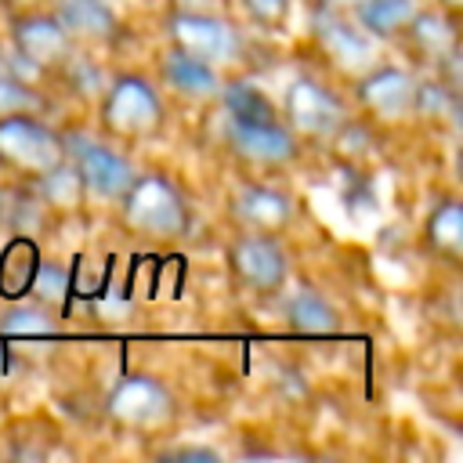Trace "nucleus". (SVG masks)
Instances as JSON below:
<instances>
[{
  "mask_svg": "<svg viewBox=\"0 0 463 463\" xmlns=\"http://www.w3.org/2000/svg\"><path fill=\"white\" fill-rule=\"evenodd\" d=\"M358 4H362V0H315V7H322V11H340V14H351Z\"/></svg>",
  "mask_w": 463,
  "mask_h": 463,
  "instance_id": "obj_31",
  "label": "nucleus"
},
{
  "mask_svg": "<svg viewBox=\"0 0 463 463\" xmlns=\"http://www.w3.org/2000/svg\"><path fill=\"white\" fill-rule=\"evenodd\" d=\"M228 148L239 163L253 170H279L289 166L300 156V141L282 123V116L271 119H228Z\"/></svg>",
  "mask_w": 463,
  "mask_h": 463,
  "instance_id": "obj_10",
  "label": "nucleus"
},
{
  "mask_svg": "<svg viewBox=\"0 0 463 463\" xmlns=\"http://www.w3.org/2000/svg\"><path fill=\"white\" fill-rule=\"evenodd\" d=\"M61 159H65V134H58L40 116L18 112L0 119V170H7L11 177L33 184Z\"/></svg>",
  "mask_w": 463,
  "mask_h": 463,
  "instance_id": "obj_3",
  "label": "nucleus"
},
{
  "mask_svg": "<svg viewBox=\"0 0 463 463\" xmlns=\"http://www.w3.org/2000/svg\"><path fill=\"white\" fill-rule=\"evenodd\" d=\"M286 322L297 329V333H311V336H326L340 326V315L336 307L311 286H300L297 293H289L286 300Z\"/></svg>",
  "mask_w": 463,
  "mask_h": 463,
  "instance_id": "obj_20",
  "label": "nucleus"
},
{
  "mask_svg": "<svg viewBox=\"0 0 463 463\" xmlns=\"http://www.w3.org/2000/svg\"><path fill=\"white\" fill-rule=\"evenodd\" d=\"M54 14L61 18L65 33L72 36L76 51L80 47H112L123 33L119 7L109 0H51Z\"/></svg>",
  "mask_w": 463,
  "mask_h": 463,
  "instance_id": "obj_14",
  "label": "nucleus"
},
{
  "mask_svg": "<svg viewBox=\"0 0 463 463\" xmlns=\"http://www.w3.org/2000/svg\"><path fill=\"white\" fill-rule=\"evenodd\" d=\"M228 271L253 293H279L289 279V257L275 235L242 232L228 246Z\"/></svg>",
  "mask_w": 463,
  "mask_h": 463,
  "instance_id": "obj_11",
  "label": "nucleus"
},
{
  "mask_svg": "<svg viewBox=\"0 0 463 463\" xmlns=\"http://www.w3.org/2000/svg\"><path fill=\"white\" fill-rule=\"evenodd\" d=\"M105 412H109V420L119 430H130V434H159V430L174 427L177 402H174L170 387L159 383L156 376H127V380H119L109 391Z\"/></svg>",
  "mask_w": 463,
  "mask_h": 463,
  "instance_id": "obj_4",
  "label": "nucleus"
},
{
  "mask_svg": "<svg viewBox=\"0 0 463 463\" xmlns=\"http://www.w3.org/2000/svg\"><path fill=\"white\" fill-rule=\"evenodd\" d=\"M398 40H405V43L420 54V61H427L430 69H438L445 58H452V54L459 51L456 18L445 14L441 7H427V4H423V11L409 22V29H405Z\"/></svg>",
  "mask_w": 463,
  "mask_h": 463,
  "instance_id": "obj_16",
  "label": "nucleus"
},
{
  "mask_svg": "<svg viewBox=\"0 0 463 463\" xmlns=\"http://www.w3.org/2000/svg\"><path fill=\"white\" fill-rule=\"evenodd\" d=\"M423 246H427L434 257L449 260V264L459 260V253H463V210H459L456 199H441V203L427 213Z\"/></svg>",
  "mask_w": 463,
  "mask_h": 463,
  "instance_id": "obj_19",
  "label": "nucleus"
},
{
  "mask_svg": "<svg viewBox=\"0 0 463 463\" xmlns=\"http://www.w3.org/2000/svg\"><path fill=\"white\" fill-rule=\"evenodd\" d=\"M51 329H54V311L36 304V300H22V304H14L0 315V333L4 336H43Z\"/></svg>",
  "mask_w": 463,
  "mask_h": 463,
  "instance_id": "obj_23",
  "label": "nucleus"
},
{
  "mask_svg": "<svg viewBox=\"0 0 463 463\" xmlns=\"http://www.w3.org/2000/svg\"><path fill=\"white\" fill-rule=\"evenodd\" d=\"M33 192H36L40 206L51 210V213H76L87 203V184H83V177H80V170L72 166L69 156L58 166H51L47 174H40L33 181Z\"/></svg>",
  "mask_w": 463,
  "mask_h": 463,
  "instance_id": "obj_17",
  "label": "nucleus"
},
{
  "mask_svg": "<svg viewBox=\"0 0 463 463\" xmlns=\"http://www.w3.org/2000/svg\"><path fill=\"white\" fill-rule=\"evenodd\" d=\"M239 7L246 11V18L268 33H279L289 25L293 18V0H239Z\"/></svg>",
  "mask_w": 463,
  "mask_h": 463,
  "instance_id": "obj_26",
  "label": "nucleus"
},
{
  "mask_svg": "<svg viewBox=\"0 0 463 463\" xmlns=\"http://www.w3.org/2000/svg\"><path fill=\"white\" fill-rule=\"evenodd\" d=\"M166 123V105L159 87L145 72H119L98 98V127L109 141L141 145L152 141Z\"/></svg>",
  "mask_w": 463,
  "mask_h": 463,
  "instance_id": "obj_1",
  "label": "nucleus"
},
{
  "mask_svg": "<svg viewBox=\"0 0 463 463\" xmlns=\"http://www.w3.org/2000/svg\"><path fill=\"white\" fill-rule=\"evenodd\" d=\"M416 90L420 80L402 65H373L354 80V101L362 116L376 127H402L416 119Z\"/></svg>",
  "mask_w": 463,
  "mask_h": 463,
  "instance_id": "obj_6",
  "label": "nucleus"
},
{
  "mask_svg": "<svg viewBox=\"0 0 463 463\" xmlns=\"http://www.w3.org/2000/svg\"><path fill=\"white\" fill-rule=\"evenodd\" d=\"M434 7H441L445 14H452V18H456V14L463 11V0H434Z\"/></svg>",
  "mask_w": 463,
  "mask_h": 463,
  "instance_id": "obj_32",
  "label": "nucleus"
},
{
  "mask_svg": "<svg viewBox=\"0 0 463 463\" xmlns=\"http://www.w3.org/2000/svg\"><path fill=\"white\" fill-rule=\"evenodd\" d=\"M29 289H33V300H36V304H43V307L54 311V304L65 297V275H61L54 264H43V268L29 279Z\"/></svg>",
  "mask_w": 463,
  "mask_h": 463,
  "instance_id": "obj_27",
  "label": "nucleus"
},
{
  "mask_svg": "<svg viewBox=\"0 0 463 463\" xmlns=\"http://www.w3.org/2000/svg\"><path fill=\"white\" fill-rule=\"evenodd\" d=\"M112 7H123V4H137V0H109Z\"/></svg>",
  "mask_w": 463,
  "mask_h": 463,
  "instance_id": "obj_33",
  "label": "nucleus"
},
{
  "mask_svg": "<svg viewBox=\"0 0 463 463\" xmlns=\"http://www.w3.org/2000/svg\"><path fill=\"white\" fill-rule=\"evenodd\" d=\"M326 145L333 148V156L344 166H362L373 159V130L365 123H354V119H344Z\"/></svg>",
  "mask_w": 463,
  "mask_h": 463,
  "instance_id": "obj_22",
  "label": "nucleus"
},
{
  "mask_svg": "<svg viewBox=\"0 0 463 463\" xmlns=\"http://www.w3.org/2000/svg\"><path fill=\"white\" fill-rule=\"evenodd\" d=\"M11 43H14V54L25 65L40 69L43 76H58L61 65L76 54V43L65 33V25L54 14V7L11 14Z\"/></svg>",
  "mask_w": 463,
  "mask_h": 463,
  "instance_id": "obj_9",
  "label": "nucleus"
},
{
  "mask_svg": "<svg viewBox=\"0 0 463 463\" xmlns=\"http://www.w3.org/2000/svg\"><path fill=\"white\" fill-rule=\"evenodd\" d=\"M347 119L344 98L318 76H297L282 98V123L297 141H329L333 130Z\"/></svg>",
  "mask_w": 463,
  "mask_h": 463,
  "instance_id": "obj_8",
  "label": "nucleus"
},
{
  "mask_svg": "<svg viewBox=\"0 0 463 463\" xmlns=\"http://www.w3.org/2000/svg\"><path fill=\"white\" fill-rule=\"evenodd\" d=\"M166 11H181V14H232V0H166Z\"/></svg>",
  "mask_w": 463,
  "mask_h": 463,
  "instance_id": "obj_28",
  "label": "nucleus"
},
{
  "mask_svg": "<svg viewBox=\"0 0 463 463\" xmlns=\"http://www.w3.org/2000/svg\"><path fill=\"white\" fill-rule=\"evenodd\" d=\"M166 456H174V459H217L213 449H170Z\"/></svg>",
  "mask_w": 463,
  "mask_h": 463,
  "instance_id": "obj_30",
  "label": "nucleus"
},
{
  "mask_svg": "<svg viewBox=\"0 0 463 463\" xmlns=\"http://www.w3.org/2000/svg\"><path fill=\"white\" fill-rule=\"evenodd\" d=\"M427 0H362L351 18L373 36V40H398L409 22L423 11Z\"/></svg>",
  "mask_w": 463,
  "mask_h": 463,
  "instance_id": "obj_18",
  "label": "nucleus"
},
{
  "mask_svg": "<svg viewBox=\"0 0 463 463\" xmlns=\"http://www.w3.org/2000/svg\"><path fill=\"white\" fill-rule=\"evenodd\" d=\"M0 213H4V192H0Z\"/></svg>",
  "mask_w": 463,
  "mask_h": 463,
  "instance_id": "obj_34",
  "label": "nucleus"
},
{
  "mask_svg": "<svg viewBox=\"0 0 463 463\" xmlns=\"http://www.w3.org/2000/svg\"><path fill=\"white\" fill-rule=\"evenodd\" d=\"M217 101H224L228 119H271V116H279L275 105L268 101V94L253 83H242V80H235V83L224 80V90Z\"/></svg>",
  "mask_w": 463,
  "mask_h": 463,
  "instance_id": "obj_21",
  "label": "nucleus"
},
{
  "mask_svg": "<svg viewBox=\"0 0 463 463\" xmlns=\"http://www.w3.org/2000/svg\"><path fill=\"white\" fill-rule=\"evenodd\" d=\"M65 156L80 170L87 195H98L105 203H119V195L137 177V166L112 145L90 141V137H65Z\"/></svg>",
  "mask_w": 463,
  "mask_h": 463,
  "instance_id": "obj_12",
  "label": "nucleus"
},
{
  "mask_svg": "<svg viewBox=\"0 0 463 463\" xmlns=\"http://www.w3.org/2000/svg\"><path fill=\"white\" fill-rule=\"evenodd\" d=\"M159 80H163V87H170L177 98H184L192 105H210L224 90V72L217 65H210L195 54H184L170 43L159 54Z\"/></svg>",
  "mask_w": 463,
  "mask_h": 463,
  "instance_id": "obj_13",
  "label": "nucleus"
},
{
  "mask_svg": "<svg viewBox=\"0 0 463 463\" xmlns=\"http://www.w3.org/2000/svg\"><path fill=\"white\" fill-rule=\"evenodd\" d=\"M232 210L246 232H264V235L286 232L297 213L293 195L275 184H242L232 199Z\"/></svg>",
  "mask_w": 463,
  "mask_h": 463,
  "instance_id": "obj_15",
  "label": "nucleus"
},
{
  "mask_svg": "<svg viewBox=\"0 0 463 463\" xmlns=\"http://www.w3.org/2000/svg\"><path fill=\"white\" fill-rule=\"evenodd\" d=\"M18 112H33V116H43L47 112V98L25 83L22 76H11L0 69V119L4 116H18Z\"/></svg>",
  "mask_w": 463,
  "mask_h": 463,
  "instance_id": "obj_24",
  "label": "nucleus"
},
{
  "mask_svg": "<svg viewBox=\"0 0 463 463\" xmlns=\"http://www.w3.org/2000/svg\"><path fill=\"white\" fill-rule=\"evenodd\" d=\"M166 29V43L195 54L210 65H217L224 72V65H235L246 51L242 33L235 29L232 14H181V11H166L163 18Z\"/></svg>",
  "mask_w": 463,
  "mask_h": 463,
  "instance_id": "obj_5",
  "label": "nucleus"
},
{
  "mask_svg": "<svg viewBox=\"0 0 463 463\" xmlns=\"http://www.w3.org/2000/svg\"><path fill=\"white\" fill-rule=\"evenodd\" d=\"M311 40H315L318 54L326 58V65L347 80H358L362 72H369L380 61V40H373L351 14H340V11L318 7Z\"/></svg>",
  "mask_w": 463,
  "mask_h": 463,
  "instance_id": "obj_7",
  "label": "nucleus"
},
{
  "mask_svg": "<svg viewBox=\"0 0 463 463\" xmlns=\"http://www.w3.org/2000/svg\"><path fill=\"white\" fill-rule=\"evenodd\" d=\"M119 217L134 235L156 242L181 239L192 224L184 192L163 174H137L130 188L119 195Z\"/></svg>",
  "mask_w": 463,
  "mask_h": 463,
  "instance_id": "obj_2",
  "label": "nucleus"
},
{
  "mask_svg": "<svg viewBox=\"0 0 463 463\" xmlns=\"http://www.w3.org/2000/svg\"><path fill=\"white\" fill-rule=\"evenodd\" d=\"M58 76H65V83H69L80 98H90V101H98V98L105 94L109 80H112V76H105V69H101L94 58H87V54H80V51L61 65Z\"/></svg>",
  "mask_w": 463,
  "mask_h": 463,
  "instance_id": "obj_25",
  "label": "nucleus"
},
{
  "mask_svg": "<svg viewBox=\"0 0 463 463\" xmlns=\"http://www.w3.org/2000/svg\"><path fill=\"white\" fill-rule=\"evenodd\" d=\"M0 7L11 14H25V11H40V7H51V0H0Z\"/></svg>",
  "mask_w": 463,
  "mask_h": 463,
  "instance_id": "obj_29",
  "label": "nucleus"
}]
</instances>
